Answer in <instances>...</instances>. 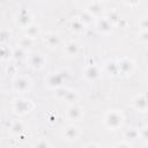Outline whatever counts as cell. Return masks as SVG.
Segmentation results:
<instances>
[{
    "instance_id": "6da1fadb",
    "label": "cell",
    "mask_w": 148,
    "mask_h": 148,
    "mask_svg": "<svg viewBox=\"0 0 148 148\" xmlns=\"http://www.w3.org/2000/svg\"><path fill=\"white\" fill-rule=\"evenodd\" d=\"M104 125L111 131H117L124 125V114L120 110H109L104 116Z\"/></svg>"
},
{
    "instance_id": "7a4b0ae2",
    "label": "cell",
    "mask_w": 148,
    "mask_h": 148,
    "mask_svg": "<svg viewBox=\"0 0 148 148\" xmlns=\"http://www.w3.org/2000/svg\"><path fill=\"white\" fill-rule=\"evenodd\" d=\"M34 109V103L24 97H16L12 102V110L14 113L18 116H24L28 114L30 111Z\"/></svg>"
},
{
    "instance_id": "3957f363",
    "label": "cell",
    "mask_w": 148,
    "mask_h": 148,
    "mask_svg": "<svg viewBox=\"0 0 148 148\" xmlns=\"http://www.w3.org/2000/svg\"><path fill=\"white\" fill-rule=\"evenodd\" d=\"M32 87V81L30 77L25 75H17L13 80V91L16 94H25Z\"/></svg>"
},
{
    "instance_id": "277c9868",
    "label": "cell",
    "mask_w": 148,
    "mask_h": 148,
    "mask_svg": "<svg viewBox=\"0 0 148 148\" xmlns=\"http://www.w3.org/2000/svg\"><path fill=\"white\" fill-rule=\"evenodd\" d=\"M67 75L68 74L66 71H60L57 73H50L45 77V86L50 89H57V88L62 86V82L66 80Z\"/></svg>"
},
{
    "instance_id": "5b68a950",
    "label": "cell",
    "mask_w": 148,
    "mask_h": 148,
    "mask_svg": "<svg viewBox=\"0 0 148 148\" xmlns=\"http://www.w3.org/2000/svg\"><path fill=\"white\" fill-rule=\"evenodd\" d=\"M117 65V73L124 76H128L134 72L135 62L131 58H121L116 61Z\"/></svg>"
},
{
    "instance_id": "8992f818",
    "label": "cell",
    "mask_w": 148,
    "mask_h": 148,
    "mask_svg": "<svg viewBox=\"0 0 148 148\" xmlns=\"http://www.w3.org/2000/svg\"><path fill=\"white\" fill-rule=\"evenodd\" d=\"M25 60H27L29 67H31V68L35 69V71L42 69V68L45 66V62H46L45 57H44L42 53H38V52L29 53Z\"/></svg>"
},
{
    "instance_id": "52a82bcc",
    "label": "cell",
    "mask_w": 148,
    "mask_h": 148,
    "mask_svg": "<svg viewBox=\"0 0 148 148\" xmlns=\"http://www.w3.org/2000/svg\"><path fill=\"white\" fill-rule=\"evenodd\" d=\"M94 23H95L96 30H97L99 34H102V35H109V34H111L112 28H113V24H112L106 17H101V16H98L97 18H95Z\"/></svg>"
},
{
    "instance_id": "ba28073f",
    "label": "cell",
    "mask_w": 148,
    "mask_h": 148,
    "mask_svg": "<svg viewBox=\"0 0 148 148\" xmlns=\"http://www.w3.org/2000/svg\"><path fill=\"white\" fill-rule=\"evenodd\" d=\"M65 116L71 121H80L83 118V109L76 104H71L66 109Z\"/></svg>"
},
{
    "instance_id": "9c48e42d",
    "label": "cell",
    "mask_w": 148,
    "mask_h": 148,
    "mask_svg": "<svg viewBox=\"0 0 148 148\" xmlns=\"http://www.w3.org/2000/svg\"><path fill=\"white\" fill-rule=\"evenodd\" d=\"M15 22L17 25H20L22 29L32 23V15L28 9H20L16 14Z\"/></svg>"
},
{
    "instance_id": "30bf717a",
    "label": "cell",
    "mask_w": 148,
    "mask_h": 148,
    "mask_svg": "<svg viewBox=\"0 0 148 148\" xmlns=\"http://www.w3.org/2000/svg\"><path fill=\"white\" fill-rule=\"evenodd\" d=\"M102 74V71L101 68L97 66V65H88L84 67V69L82 71V76L88 80V81H94L96 79H98Z\"/></svg>"
},
{
    "instance_id": "8fae6325",
    "label": "cell",
    "mask_w": 148,
    "mask_h": 148,
    "mask_svg": "<svg viewBox=\"0 0 148 148\" xmlns=\"http://www.w3.org/2000/svg\"><path fill=\"white\" fill-rule=\"evenodd\" d=\"M81 134V131L75 125H68L62 130V136L67 141H75L79 139Z\"/></svg>"
},
{
    "instance_id": "7c38bea8",
    "label": "cell",
    "mask_w": 148,
    "mask_h": 148,
    "mask_svg": "<svg viewBox=\"0 0 148 148\" xmlns=\"http://www.w3.org/2000/svg\"><path fill=\"white\" fill-rule=\"evenodd\" d=\"M132 106L139 112H147V98L145 94H138L132 99Z\"/></svg>"
},
{
    "instance_id": "4fadbf2b",
    "label": "cell",
    "mask_w": 148,
    "mask_h": 148,
    "mask_svg": "<svg viewBox=\"0 0 148 148\" xmlns=\"http://www.w3.org/2000/svg\"><path fill=\"white\" fill-rule=\"evenodd\" d=\"M43 42H44V44H45L49 49H56L57 46L60 45L61 38H60L59 35L56 34V32H47V34L43 37Z\"/></svg>"
},
{
    "instance_id": "5bb4252c",
    "label": "cell",
    "mask_w": 148,
    "mask_h": 148,
    "mask_svg": "<svg viewBox=\"0 0 148 148\" xmlns=\"http://www.w3.org/2000/svg\"><path fill=\"white\" fill-rule=\"evenodd\" d=\"M81 51V46L75 40H69L64 46V53L66 57H77Z\"/></svg>"
},
{
    "instance_id": "9a60e30c",
    "label": "cell",
    "mask_w": 148,
    "mask_h": 148,
    "mask_svg": "<svg viewBox=\"0 0 148 148\" xmlns=\"http://www.w3.org/2000/svg\"><path fill=\"white\" fill-rule=\"evenodd\" d=\"M86 10H87L89 14H91L94 17H98V16H101V14L103 13L104 6L102 5V1H92V2L88 3Z\"/></svg>"
},
{
    "instance_id": "2e32d148",
    "label": "cell",
    "mask_w": 148,
    "mask_h": 148,
    "mask_svg": "<svg viewBox=\"0 0 148 148\" xmlns=\"http://www.w3.org/2000/svg\"><path fill=\"white\" fill-rule=\"evenodd\" d=\"M42 34V30H40V27L38 24H35V23H30L29 25H27L25 28H23V35L24 36H28L32 39H36L37 37H39Z\"/></svg>"
},
{
    "instance_id": "e0dca14e",
    "label": "cell",
    "mask_w": 148,
    "mask_h": 148,
    "mask_svg": "<svg viewBox=\"0 0 148 148\" xmlns=\"http://www.w3.org/2000/svg\"><path fill=\"white\" fill-rule=\"evenodd\" d=\"M9 132L12 135H15V136H20L22 133L25 132V127H24V124L21 121V120H14L9 127Z\"/></svg>"
},
{
    "instance_id": "ac0fdd59",
    "label": "cell",
    "mask_w": 148,
    "mask_h": 148,
    "mask_svg": "<svg viewBox=\"0 0 148 148\" xmlns=\"http://www.w3.org/2000/svg\"><path fill=\"white\" fill-rule=\"evenodd\" d=\"M71 30L74 34H82L86 30V25L79 20V17H74L71 21Z\"/></svg>"
},
{
    "instance_id": "d6986e66",
    "label": "cell",
    "mask_w": 148,
    "mask_h": 148,
    "mask_svg": "<svg viewBox=\"0 0 148 148\" xmlns=\"http://www.w3.org/2000/svg\"><path fill=\"white\" fill-rule=\"evenodd\" d=\"M79 99H80V95H79V92H77L76 90H72V89H69V90L67 91V94H66V96L64 97L62 101H65L66 103H68V104L71 105V104H76V103L79 102Z\"/></svg>"
},
{
    "instance_id": "ffe728a7",
    "label": "cell",
    "mask_w": 148,
    "mask_h": 148,
    "mask_svg": "<svg viewBox=\"0 0 148 148\" xmlns=\"http://www.w3.org/2000/svg\"><path fill=\"white\" fill-rule=\"evenodd\" d=\"M28 54H29L28 50H24V49H22L20 46H16V49L12 52V57L15 60H25Z\"/></svg>"
},
{
    "instance_id": "44dd1931",
    "label": "cell",
    "mask_w": 148,
    "mask_h": 148,
    "mask_svg": "<svg viewBox=\"0 0 148 148\" xmlns=\"http://www.w3.org/2000/svg\"><path fill=\"white\" fill-rule=\"evenodd\" d=\"M77 17H79V20H80L86 27H87V25H90V24L94 23V21H95V17H94L91 14H89L87 10L81 12L80 15H79Z\"/></svg>"
},
{
    "instance_id": "7402d4cb",
    "label": "cell",
    "mask_w": 148,
    "mask_h": 148,
    "mask_svg": "<svg viewBox=\"0 0 148 148\" xmlns=\"http://www.w3.org/2000/svg\"><path fill=\"white\" fill-rule=\"evenodd\" d=\"M34 42H35V39L28 37V36H23L17 40V46H20L24 50H28L29 47H31L34 45Z\"/></svg>"
},
{
    "instance_id": "603a6c76",
    "label": "cell",
    "mask_w": 148,
    "mask_h": 148,
    "mask_svg": "<svg viewBox=\"0 0 148 148\" xmlns=\"http://www.w3.org/2000/svg\"><path fill=\"white\" fill-rule=\"evenodd\" d=\"M124 139L127 141H135L139 139V132L136 128H130L124 132Z\"/></svg>"
},
{
    "instance_id": "cb8c5ba5",
    "label": "cell",
    "mask_w": 148,
    "mask_h": 148,
    "mask_svg": "<svg viewBox=\"0 0 148 148\" xmlns=\"http://www.w3.org/2000/svg\"><path fill=\"white\" fill-rule=\"evenodd\" d=\"M106 18H108V20H109L113 25H116V23H117L121 17H120V15H119V13H118L117 10H111V12H109V13H108Z\"/></svg>"
},
{
    "instance_id": "d4e9b609",
    "label": "cell",
    "mask_w": 148,
    "mask_h": 148,
    "mask_svg": "<svg viewBox=\"0 0 148 148\" xmlns=\"http://www.w3.org/2000/svg\"><path fill=\"white\" fill-rule=\"evenodd\" d=\"M10 37H12V31H9V30H0V43L1 44L8 43Z\"/></svg>"
},
{
    "instance_id": "484cf974",
    "label": "cell",
    "mask_w": 148,
    "mask_h": 148,
    "mask_svg": "<svg viewBox=\"0 0 148 148\" xmlns=\"http://www.w3.org/2000/svg\"><path fill=\"white\" fill-rule=\"evenodd\" d=\"M10 54H12V53H10V51L8 50V47H7L5 44H1V45H0V60L8 59Z\"/></svg>"
},
{
    "instance_id": "4316f807",
    "label": "cell",
    "mask_w": 148,
    "mask_h": 148,
    "mask_svg": "<svg viewBox=\"0 0 148 148\" xmlns=\"http://www.w3.org/2000/svg\"><path fill=\"white\" fill-rule=\"evenodd\" d=\"M138 132H139V139H141L145 142H147V140H148V126L143 125L141 128H139Z\"/></svg>"
},
{
    "instance_id": "83f0119b",
    "label": "cell",
    "mask_w": 148,
    "mask_h": 148,
    "mask_svg": "<svg viewBox=\"0 0 148 148\" xmlns=\"http://www.w3.org/2000/svg\"><path fill=\"white\" fill-rule=\"evenodd\" d=\"M69 90V88H66V87H59V88H57L56 89V96H57V98H59V99H64V97L66 96V94H67V91Z\"/></svg>"
},
{
    "instance_id": "f1b7e54d",
    "label": "cell",
    "mask_w": 148,
    "mask_h": 148,
    "mask_svg": "<svg viewBox=\"0 0 148 148\" xmlns=\"http://www.w3.org/2000/svg\"><path fill=\"white\" fill-rule=\"evenodd\" d=\"M105 68L109 73L111 74H116L117 73V65H116V61H108L105 64Z\"/></svg>"
},
{
    "instance_id": "f546056e",
    "label": "cell",
    "mask_w": 148,
    "mask_h": 148,
    "mask_svg": "<svg viewBox=\"0 0 148 148\" xmlns=\"http://www.w3.org/2000/svg\"><path fill=\"white\" fill-rule=\"evenodd\" d=\"M138 38H139V42H141L142 44H147V42H148V31H147V29L146 30H140V32L138 35Z\"/></svg>"
},
{
    "instance_id": "4dcf8cb0",
    "label": "cell",
    "mask_w": 148,
    "mask_h": 148,
    "mask_svg": "<svg viewBox=\"0 0 148 148\" xmlns=\"http://www.w3.org/2000/svg\"><path fill=\"white\" fill-rule=\"evenodd\" d=\"M139 28H141V30H146L148 28V18H147V16H142L141 18H139Z\"/></svg>"
},
{
    "instance_id": "1f68e13d",
    "label": "cell",
    "mask_w": 148,
    "mask_h": 148,
    "mask_svg": "<svg viewBox=\"0 0 148 148\" xmlns=\"http://www.w3.org/2000/svg\"><path fill=\"white\" fill-rule=\"evenodd\" d=\"M35 146L36 147H44V148H46V147H51L52 145L49 141H46V139H40L38 142L35 143Z\"/></svg>"
},
{
    "instance_id": "d6a6232c",
    "label": "cell",
    "mask_w": 148,
    "mask_h": 148,
    "mask_svg": "<svg viewBox=\"0 0 148 148\" xmlns=\"http://www.w3.org/2000/svg\"><path fill=\"white\" fill-rule=\"evenodd\" d=\"M113 146H114V147H126V148H131L133 145H132L130 141H127V140L124 139V141H121V142H117V143H114Z\"/></svg>"
},
{
    "instance_id": "836d02e7",
    "label": "cell",
    "mask_w": 148,
    "mask_h": 148,
    "mask_svg": "<svg viewBox=\"0 0 148 148\" xmlns=\"http://www.w3.org/2000/svg\"><path fill=\"white\" fill-rule=\"evenodd\" d=\"M125 5L131 7V8H135L139 3H140V0H124Z\"/></svg>"
},
{
    "instance_id": "e575fe53",
    "label": "cell",
    "mask_w": 148,
    "mask_h": 148,
    "mask_svg": "<svg viewBox=\"0 0 148 148\" xmlns=\"http://www.w3.org/2000/svg\"><path fill=\"white\" fill-rule=\"evenodd\" d=\"M94 146H95V147H98L99 145H98V143H94V142H89V143L86 145V147H94Z\"/></svg>"
},
{
    "instance_id": "d590c367",
    "label": "cell",
    "mask_w": 148,
    "mask_h": 148,
    "mask_svg": "<svg viewBox=\"0 0 148 148\" xmlns=\"http://www.w3.org/2000/svg\"><path fill=\"white\" fill-rule=\"evenodd\" d=\"M98 1H106V0H98Z\"/></svg>"
}]
</instances>
